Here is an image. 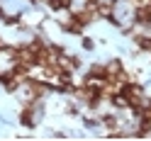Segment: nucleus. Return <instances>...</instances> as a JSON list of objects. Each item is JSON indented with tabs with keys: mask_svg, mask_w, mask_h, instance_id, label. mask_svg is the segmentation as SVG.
I'll list each match as a JSON object with an SVG mask.
<instances>
[{
	"mask_svg": "<svg viewBox=\"0 0 151 141\" xmlns=\"http://www.w3.org/2000/svg\"><path fill=\"white\" fill-rule=\"evenodd\" d=\"M86 80H88V83H90V80H105V66H93Z\"/></svg>",
	"mask_w": 151,
	"mask_h": 141,
	"instance_id": "nucleus-3",
	"label": "nucleus"
},
{
	"mask_svg": "<svg viewBox=\"0 0 151 141\" xmlns=\"http://www.w3.org/2000/svg\"><path fill=\"white\" fill-rule=\"evenodd\" d=\"M83 46H86V49H93V39H83Z\"/></svg>",
	"mask_w": 151,
	"mask_h": 141,
	"instance_id": "nucleus-11",
	"label": "nucleus"
},
{
	"mask_svg": "<svg viewBox=\"0 0 151 141\" xmlns=\"http://www.w3.org/2000/svg\"><path fill=\"white\" fill-rule=\"evenodd\" d=\"M149 131H151V119H141V127L137 131V136H146Z\"/></svg>",
	"mask_w": 151,
	"mask_h": 141,
	"instance_id": "nucleus-6",
	"label": "nucleus"
},
{
	"mask_svg": "<svg viewBox=\"0 0 151 141\" xmlns=\"http://www.w3.org/2000/svg\"><path fill=\"white\" fill-rule=\"evenodd\" d=\"M32 115H34V110H32V107H24V110H22L20 119H22V124H24V127H32V124H34V117H32Z\"/></svg>",
	"mask_w": 151,
	"mask_h": 141,
	"instance_id": "nucleus-4",
	"label": "nucleus"
},
{
	"mask_svg": "<svg viewBox=\"0 0 151 141\" xmlns=\"http://www.w3.org/2000/svg\"><path fill=\"white\" fill-rule=\"evenodd\" d=\"M112 105H115V107H127V100L122 95H112Z\"/></svg>",
	"mask_w": 151,
	"mask_h": 141,
	"instance_id": "nucleus-8",
	"label": "nucleus"
},
{
	"mask_svg": "<svg viewBox=\"0 0 151 141\" xmlns=\"http://www.w3.org/2000/svg\"><path fill=\"white\" fill-rule=\"evenodd\" d=\"M29 3H34V0H29Z\"/></svg>",
	"mask_w": 151,
	"mask_h": 141,
	"instance_id": "nucleus-12",
	"label": "nucleus"
},
{
	"mask_svg": "<svg viewBox=\"0 0 151 141\" xmlns=\"http://www.w3.org/2000/svg\"><path fill=\"white\" fill-rule=\"evenodd\" d=\"M134 20L139 24H151V5H139V10L134 12Z\"/></svg>",
	"mask_w": 151,
	"mask_h": 141,
	"instance_id": "nucleus-1",
	"label": "nucleus"
},
{
	"mask_svg": "<svg viewBox=\"0 0 151 141\" xmlns=\"http://www.w3.org/2000/svg\"><path fill=\"white\" fill-rule=\"evenodd\" d=\"M139 46L146 49V51H151V39H149V37H139Z\"/></svg>",
	"mask_w": 151,
	"mask_h": 141,
	"instance_id": "nucleus-9",
	"label": "nucleus"
},
{
	"mask_svg": "<svg viewBox=\"0 0 151 141\" xmlns=\"http://www.w3.org/2000/svg\"><path fill=\"white\" fill-rule=\"evenodd\" d=\"M63 29H66V32H71V34H81L83 27H81V24H76V22L71 20V22H66V24H63Z\"/></svg>",
	"mask_w": 151,
	"mask_h": 141,
	"instance_id": "nucleus-7",
	"label": "nucleus"
},
{
	"mask_svg": "<svg viewBox=\"0 0 151 141\" xmlns=\"http://www.w3.org/2000/svg\"><path fill=\"white\" fill-rule=\"evenodd\" d=\"M71 20H73L76 24L86 27V24L93 20V12H90V10H81V12H73V15H71Z\"/></svg>",
	"mask_w": 151,
	"mask_h": 141,
	"instance_id": "nucleus-2",
	"label": "nucleus"
},
{
	"mask_svg": "<svg viewBox=\"0 0 151 141\" xmlns=\"http://www.w3.org/2000/svg\"><path fill=\"white\" fill-rule=\"evenodd\" d=\"M102 122H105V124H107L110 129H115V124H117V122H115V117H105V119H102Z\"/></svg>",
	"mask_w": 151,
	"mask_h": 141,
	"instance_id": "nucleus-10",
	"label": "nucleus"
},
{
	"mask_svg": "<svg viewBox=\"0 0 151 141\" xmlns=\"http://www.w3.org/2000/svg\"><path fill=\"white\" fill-rule=\"evenodd\" d=\"M71 3H73V0H49V7H51V10H61V7H63V10H66V7H71Z\"/></svg>",
	"mask_w": 151,
	"mask_h": 141,
	"instance_id": "nucleus-5",
	"label": "nucleus"
}]
</instances>
